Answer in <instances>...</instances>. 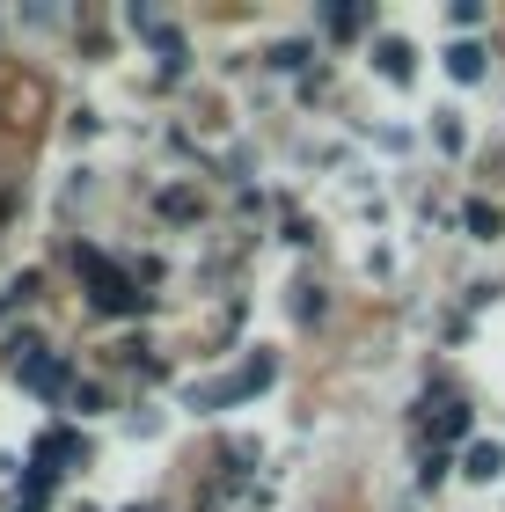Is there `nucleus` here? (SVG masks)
I'll use <instances>...</instances> for the list:
<instances>
[{
    "instance_id": "nucleus-5",
    "label": "nucleus",
    "mask_w": 505,
    "mask_h": 512,
    "mask_svg": "<svg viewBox=\"0 0 505 512\" xmlns=\"http://www.w3.org/2000/svg\"><path fill=\"white\" fill-rule=\"evenodd\" d=\"M22 388L59 395V388H66V359H22Z\"/></svg>"
},
{
    "instance_id": "nucleus-9",
    "label": "nucleus",
    "mask_w": 505,
    "mask_h": 512,
    "mask_svg": "<svg viewBox=\"0 0 505 512\" xmlns=\"http://www.w3.org/2000/svg\"><path fill=\"white\" fill-rule=\"evenodd\" d=\"M366 22H374V8H359V0H352V8L337 0V8H330V30H337V37H359Z\"/></svg>"
},
{
    "instance_id": "nucleus-1",
    "label": "nucleus",
    "mask_w": 505,
    "mask_h": 512,
    "mask_svg": "<svg viewBox=\"0 0 505 512\" xmlns=\"http://www.w3.org/2000/svg\"><path fill=\"white\" fill-rule=\"evenodd\" d=\"M74 264H81V278H88V300H96L103 315H140V308H147V293L132 286V278H125L118 264H103L96 249H74Z\"/></svg>"
},
{
    "instance_id": "nucleus-10",
    "label": "nucleus",
    "mask_w": 505,
    "mask_h": 512,
    "mask_svg": "<svg viewBox=\"0 0 505 512\" xmlns=\"http://www.w3.org/2000/svg\"><path fill=\"white\" fill-rule=\"evenodd\" d=\"M447 15H454V30H476V22H484V0H454Z\"/></svg>"
},
{
    "instance_id": "nucleus-2",
    "label": "nucleus",
    "mask_w": 505,
    "mask_h": 512,
    "mask_svg": "<svg viewBox=\"0 0 505 512\" xmlns=\"http://www.w3.org/2000/svg\"><path fill=\"white\" fill-rule=\"evenodd\" d=\"M271 374H279V359H271V352H249V366H242L235 381L191 388V410H235V403H249V395H264V388H271Z\"/></svg>"
},
{
    "instance_id": "nucleus-3",
    "label": "nucleus",
    "mask_w": 505,
    "mask_h": 512,
    "mask_svg": "<svg viewBox=\"0 0 505 512\" xmlns=\"http://www.w3.org/2000/svg\"><path fill=\"white\" fill-rule=\"evenodd\" d=\"M374 74H381V81H410V74H418L410 37H381V44H374Z\"/></svg>"
},
{
    "instance_id": "nucleus-7",
    "label": "nucleus",
    "mask_w": 505,
    "mask_h": 512,
    "mask_svg": "<svg viewBox=\"0 0 505 512\" xmlns=\"http://www.w3.org/2000/svg\"><path fill=\"white\" fill-rule=\"evenodd\" d=\"M462 220H469V235H476V242H498V227H505V213H498L491 198H469V213H462Z\"/></svg>"
},
{
    "instance_id": "nucleus-11",
    "label": "nucleus",
    "mask_w": 505,
    "mask_h": 512,
    "mask_svg": "<svg viewBox=\"0 0 505 512\" xmlns=\"http://www.w3.org/2000/svg\"><path fill=\"white\" fill-rule=\"evenodd\" d=\"M162 213H176V220H191V213H198V198H191V191H169V198H162Z\"/></svg>"
},
{
    "instance_id": "nucleus-8",
    "label": "nucleus",
    "mask_w": 505,
    "mask_h": 512,
    "mask_svg": "<svg viewBox=\"0 0 505 512\" xmlns=\"http://www.w3.org/2000/svg\"><path fill=\"white\" fill-rule=\"evenodd\" d=\"M432 439H469V403H440V417H432Z\"/></svg>"
},
{
    "instance_id": "nucleus-6",
    "label": "nucleus",
    "mask_w": 505,
    "mask_h": 512,
    "mask_svg": "<svg viewBox=\"0 0 505 512\" xmlns=\"http://www.w3.org/2000/svg\"><path fill=\"white\" fill-rule=\"evenodd\" d=\"M484 59H491L484 44H447V74L462 81V88H469V81H484Z\"/></svg>"
},
{
    "instance_id": "nucleus-4",
    "label": "nucleus",
    "mask_w": 505,
    "mask_h": 512,
    "mask_svg": "<svg viewBox=\"0 0 505 512\" xmlns=\"http://www.w3.org/2000/svg\"><path fill=\"white\" fill-rule=\"evenodd\" d=\"M462 476L469 483H498L505 476V447H498V439H476V447L462 454Z\"/></svg>"
}]
</instances>
